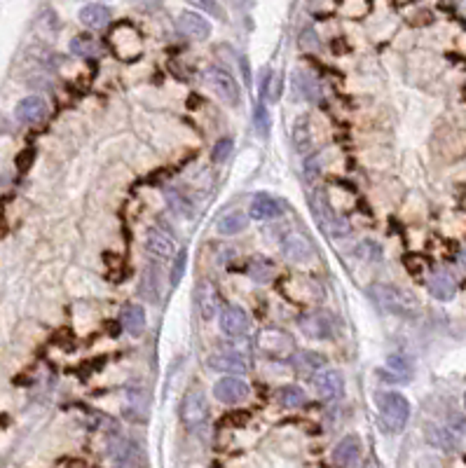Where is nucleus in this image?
<instances>
[{
	"instance_id": "f257e3e1",
	"label": "nucleus",
	"mask_w": 466,
	"mask_h": 468,
	"mask_svg": "<svg viewBox=\"0 0 466 468\" xmlns=\"http://www.w3.org/2000/svg\"><path fill=\"white\" fill-rule=\"evenodd\" d=\"M368 295H371L380 309H384L386 314H394V316L412 318L419 312L417 298L399 286H391V283H373L368 288Z\"/></svg>"
},
{
	"instance_id": "f03ea898",
	"label": "nucleus",
	"mask_w": 466,
	"mask_h": 468,
	"mask_svg": "<svg viewBox=\"0 0 466 468\" xmlns=\"http://www.w3.org/2000/svg\"><path fill=\"white\" fill-rule=\"evenodd\" d=\"M377 410L380 421H382L384 431L389 433H401L406 429L408 419H410V403H408L406 396L396 391L377 393Z\"/></svg>"
},
{
	"instance_id": "7ed1b4c3",
	"label": "nucleus",
	"mask_w": 466,
	"mask_h": 468,
	"mask_svg": "<svg viewBox=\"0 0 466 468\" xmlns=\"http://www.w3.org/2000/svg\"><path fill=\"white\" fill-rule=\"evenodd\" d=\"M300 330H303L305 338L316 340V342H326L333 340L340 333V321L333 316L331 312H310L300 316Z\"/></svg>"
},
{
	"instance_id": "20e7f679",
	"label": "nucleus",
	"mask_w": 466,
	"mask_h": 468,
	"mask_svg": "<svg viewBox=\"0 0 466 468\" xmlns=\"http://www.w3.org/2000/svg\"><path fill=\"white\" fill-rule=\"evenodd\" d=\"M204 78H207V84L211 87L213 94L218 96L225 106L235 108L242 104V89H240V84H237V80L232 78L230 71H225V68H220V66H211V68H207Z\"/></svg>"
},
{
	"instance_id": "39448f33",
	"label": "nucleus",
	"mask_w": 466,
	"mask_h": 468,
	"mask_svg": "<svg viewBox=\"0 0 466 468\" xmlns=\"http://www.w3.org/2000/svg\"><path fill=\"white\" fill-rule=\"evenodd\" d=\"M312 209H314L316 218H319V222L323 225V230L326 232H331V234H347L349 232L347 220L335 213L331 199H328L326 190H321V187H316L314 195H312Z\"/></svg>"
},
{
	"instance_id": "423d86ee",
	"label": "nucleus",
	"mask_w": 466,
	"mask_h": 468,
	"mask_svg": "<svg viewBox=\"0 0 466 468\" xmlns=\"http://www.w3.org/2000/svg\"><path fill=\"white\" fill-rule=\"evenodd\" d=\"M209 419V403L202 391L192 389L185 393L183 403H180V421L187 429H200Z\"/></svg>"
},
{
	"instance_id": "0eeeda50",
	"label": "nucleus",
	"mask_w": 466,
	"mask_h": 468,
	"mask_svg": "<svg viewBox=\"0 0 466 468\" xmlns=\"http://www.w3.org/2000/svg\"><path fill=\"white\" fill-rule=\"evenodd\" d=\"M258 351H263L270 358H291L295 351L293 338L283 330H263L258 335Z\"/></svg>"
},
{
	"instance_id": "6e6552de",
	"label": "nucleus",
	"mask_w": 466,
	"mask_h": 468,
	"mask_svg": "<svg viewBox=\"0 0 466 468\" xmlns=\"http://www.w3.org/2000/svg\"><path fill=\"white\" fill-rule=\"evenodd\" d=\"M218 323H220V330H223L227 338H232V340L246 338L248 328H251V318H248V314L237 305H225L218 314Z\"/></svg>"
},
{
	"instance_id": "1a4fd4ad",
	"label": "nucleus",
	"mask_w": 466,
	"mask_h": 468,
	"mask_svg": "<svg viewBox=\"0 0 466 468\" xmlns=\"http://www.w3.org/2000/svg\"><path fill=\"white\" fill-rule=\"evenodd\" d=\"M281 253L283 258L295 262V265H307V262L314 260V244L303 232L293 230L281 239Z\"/></svg>"
},
{
	"instance_id": "9d476101",
	"label": "nucleus",
	"mask_w": 466,
	"mask_h": 468,
	"mask_svg": "<svg viewBox=\"0 0 466 468\" xmlns=\"http://www.w3.org/2000/svg\"><path fill=\"white\" fill-rule=\"evenodd\" d=\"M145 250L155 260H169L176 253V239L167 227L152 225L145 232Z\"/></svg>"
},
{
	"instance_id": "9b49d317",
	"label": "nucleus",
	"mask_w": 466,
	"mask_h": 468,
	"mask_svg": "<svg viewBox=\"0 0 466 468\" xmlns=\"http://www.w3.org/2000/svg\"><path fill=\"white\" fill-rule=\"evenodd\" d=\"M213 396L225 405H237L248 398V384L242 379V375H230V377H220L213 384Z\"/></svg>"
},
{
	"instance_id": "f8f14e48",
	"label": "nucleus",
	"mask_w": 466,
	"mask_h": 468,
	"mask_svg": "<svg viewBox=\"0 0 466 468\" xmlns=\"http://www.w3.org/2000/svg\"><path fill=\"white\" fill-rule=\"evenodd\" d=\"M195 302H197V312H200V316L204 321H213L215 316H218V309H220V293L218 288L213 286L211 281H200L195 288Z\"/></svg>"
},
{
	"instance_id": "ddd939ff",
	"label": "nucleus",
	"mask_w": 466,
	"mask_h": 468,
	"mask_svg": "<svg viewBox=\"0 0 466 468\" xmlns=\"http://www.w3.org/2000/svg\"><path fill=\"white\" fill-rule=\"evenodd\" d=\"M209 365L215 373H227V375H246L248 373V361L246 356L232 349H220L209 356Z\"/></svg>"
},
{
	"instance_id": "4468645a",
	"label": "nucleus",
	"mask_w": 466,
	"mask_h": 468,
	"mask_svg": "<svg viewBox=\"0 0 466 468\" xmlns=\"http://www.w3.org/2000/svg\"><path fill=\"white\" fill-rule=\"evenodd\" d=\"M361 454H363L361 438L356 436V433H349V436H345L342 441L335 445V449H333V464L335 466H342V468L359 466L361 464Z\"/></svg>"
},
{
	"instance_id": "2eb2a0df",
	"label": "nucleus",
	"mask_w": 466,
	"mask_h": 468,
	"mask_svg": "<svg viewBox=\"0 0 466 468\" xmlns=\"http://www.w3.org/2000/svg\"><path fill=\"white\" fill-rule=\"evenodd\" d=\"M312 384H314V391L319 393V398H323V401H338L345 393V379L335 370H323V373L316 370L314 377H312Z\"/></svg>"
},
{
	"instance_id": "dca6fc26",
	"label": "nucleus",
	"mask_w": 466,
	"mask_h": 468,
	"mask_svg": "<svg viewBox=\"0 0 466 468\" xmlns=\"http://www.w3.org/2000/svg\"><path fill=\"white\" fill-rule=\"evenodd\" d=\"M14 115L21 124H40L49 115V106L43 96H26L16 104Z\"/></svg>"
},
{
	"instance_id": "f3484780",
	"label": "nucleus",
	"mask_w": 466,
	"mask_h": 468,
	"mask_svg": "<svg viewBox=\"0 0 466 468\" xmlns=\"http://www.w3.org/2000/svg\"><path fill=\"white\" fill-rule=\"evenodd\" d=\"M176 26L190 40H207L211 36V24L207 21V16H202L200 12H192V10L180 12L178 19H176Z\"/></svg>"
},
{
	"instance_id": "a211bd4d",
	"label": "nucleus",
	"mask_w": 466,
	"mask_h": 468,
	"mask_svg": "<svg viewBox=\"0 0 466 468\" xmlns=\"http://www.w3.org/2000/svg\"><path fill=\"white\" fill-rule=\"evenodd\" d=\"M251 218L253 220H272V218H279L283 213V207L279 199H275L272 195H265V192H260V195H255L251 199Z\"/></svg>"
},
{
	"instance_id": "6ab92c4d",
	"label": "nucleus",
	"mask_w": 466,
	"mask_h": 468,
	"mask_svg": "<svg viewBox=\"0 0 466 468\" xmlns=\"http://www.w3.org/2000/svg\"><path fill=\"white\" fill-rule=\"evenodd\" d=\"M429 293L434 295L436 300H443V302L452 300L454 293H457V281H454V277L450 272L439 270L429 277Z\"/></svg>"
},
{
	"instance_id": "aec40b11",
	"label": "nucleus",
	"mask_w": 466,
	"mask_h": 468,
	"mask_svg": "<svg viewBox=\"0 0 466 468\" xmlns=\"http://www.w3.org/2000/svg\"><path fill=\"white\" fill-rule=\"evenodd\" d=\"M424 436L426 443H431L434 447L443 449V452H457L459 449V441L454 438V433L450 429H443L439 424H426Z\"/></svg>"
},
{
	"instance_id": "412c9836",
	"label": "nucleus",
	"mask_w": 466,
	"mask_h": 468,
	"mask_svg": "<svg viewBox=\"0 0 466 468\" xmlns=\"http://www.w3.org/2000/svg\"><path fill=\"white\" fill-rule=\"evenodd\" d=\"M78 16H80V24L92 28V31H101V28H106L108 24H110V10L101 3L84 5Z\"/></svg>"
},
{
	"instance_id": "4be33fe9",
	"label": "nucleus",
	"mask_w": 466,
	"mask_h": 468,
	"mask_svg": "<svg viewBox=\"0 0 466 468\" xmlns=\"http://www.w3.org/2000/svg\"><path fill=\"white\" fill-rule=\"evenodd\" d=\"M248 227V215L244 211H227L225 215H220L215 220V232L223 234V237H235V234L244 232Z\"/></svg>"
},
{
	"instance_id": "5701e85b",
	"label": "nucleus",
	"mask_w": 466,
	"mask_h": 468,
	"mask_svg": "<svg viewBox=\"0 0 466 468\" xmlns=\"http://www.w3.org/2000/svg\"><path fill=\"white\" fill-rule=\"evenodd\" d=\"M113 461H115L117 466H141V464H145V456L136 443L122 441L115 449H113Z\"/></svg>"
},
{
	"instance_id": "b1692460",
	"label": "nucleus",
	"mask_w": 466,
	"mask_h": 468,
	"mask_svg": "<svg viewBox=\"0 0 466 468\" xmlns=\"http://www.w3.org/2000/svg\"><path fill=\"white\" fill-rule=\"evenodd\" d=\"M120 323L129 335H141L145 328V309L141 305H127L120 312Z\"/></svg>"
},
{
	"instance_id": "393cba45",
	"label": "nucleus",
	"mask_w": 466,
	"mask_h": 468,
	"mask_svg": "<svg viewBox=\"0 0 466 468\" xmlns=\"http://www.w3.org/2000/svg\"><path fill=\"white\" fill-rule=\"evenodd\" d=\"M291 363H293V368L298 370V373L314 375L316 370H321L323 365H326V358H323L321 353H314V351H298V353L293 351Z\"/></svg>"
},
{
	"instance_id": "a878e982",
	"label": "nucleus",
	"mask_w": 466,
	"mask_h": 468,
	"mask_svg": "<svg viewBox=\"0 0 466 468\" xmlns=\"http://www.w3.org/2000/svg\"><path fill=\"white\" fill-rule=\"evenodd\" d=\"M293 145L300 155H307L312 150V127H310V117H298L293 124Z\"/></svg>"
},
{
	"instance_id": "bb28decb",
	"label": "nucleus",
	"mask_w": 466,
	"mask_h": 468,
	"mask_svg": "<svg viewBox=\"0 0 466 468\" xmlns=\"http://www.w3.org/2000/svg\"><path fill=\"white\" fill-rule=\"evenodd\" d=\"M164 197H167L169 207L174 209V213H178L180 218H192V215H195V204H192V199H187V195H183L180 190L169 187V190L164 192Z\"/></svg>"
},
{
	"instance_id": "cd10ccee",
	"label": "nucleus",
	"mask_w": 466,
	"mask_h": 468,
	"mask_svg": "<svg viewBox=\"0 0 466 468\" xmlns=\"http://www.w3.org/2000/svg\"><path fill=\"white\" fill-rule=\"evenodd\" d=\"M246 272H248V277H251L255 283H270L272 277H275V265H272L267 258L255 255V258L248 262Z\"/></svg>"
},
{
	"instance_id": "c85d7f7f",
	"label": "nucleus",
	"mask_w": 466,
	"mask_h": 468,
	"mask_svg": "<svg viewBox=\"0 0 466 468\" xmlns=\"http://www.w3.org/2000/svg\"><path fill=\"white\" fill-rule=\"evenodd\" d=\"M293 84H295V91L307 101H314L316 96H319V84H316L314 75H310V73L298 71L293 75Z\"/></svg>"
},
{
	"instance_id": "c756f323",
	"label": "nucleus",
	"mask_w": 466,
	"mask_h": 468,
	"mask_svg": "<svg viewBox=\"0 0 466 468\" xmlns=\"http://www.w3.org/2000/svg\"><path fill=\"white\" fill-rule=\"evenodd\" d=\"M71 52L82 56V59H94V56H99V43H96L94 38L89 36H78L71 40Z\"/></svg>"
},
{
	"instance_id": "7c9ffc66",
	"label": "nucleus",
	"mask_w": 466,
	"mask_h": 468,
	"mask_svg": "<svg viewBox=\"0 0 466 468\" xmlns=\"http://www.w3.org/2000/svg\"><path fill=\"white\" fill-rule=\"evenodd\" d=\"M277 398H279V403L288 410H298L307 403V396L300 386H283Z\"/></svg>"
},
{
	"instance_id": "2f4dec72",
	"label": "nucleus",
	"mask_w": 466,
	"mask_h": 468,
	"mask_svg": "<svg viewBox=\"0 0 466 468\" xmlns=\"http://www.w3.org/2000/svg\"><path fill=\"white\" fill-rule=\"evenodd\" d=\"M139 293L143 295L148 302H157V298H160V286H157V274H155V270H145L143 272V277H141Z\"/></svg>"
},
{
	"instance_id": "473e14b6",
	"label": "nucleus",
	"mask_w": 466,
	"mask_h": 468,
	"mask_svg": "<svg viewBox=\"0 0 466 468\" xmlns=\"http://www.w3.org/2000/svg\"><path fill=\"white\" fill-rule=\"evenodd\" d=\"M260 94L265 96L267 101H279V96H281V78L277 75V73H267V78L263 80V91Z\"/></svg>"
},
{
	"instance_id": "72a5a7b5",
	"label": "nucleus",
	"mask_w": 466,
	"mask_h": 468,
	"mask_svg": "<svg viewBox=\"0 0 466 468\" xmlns=\"http://www.w3.org/2000/svg\"><path fill=\"white\" fill-rule=\"evenodd\" d=\"M386 365H389L391 370H394L396 375H399L401 382H408L410 379V373H412V365L408 361L406 356H399V353H394V356L386 358Z\"/></svg>"
},
{
	"instance_id": "f704fd0d",
	"label": "nucleus",
	"mask_w": 466,
	"mask_h": 468,
	"mask_svg": "<svg viewBox=\"0 0 466 468\" xmlns=\"http://www.w3.org/2000/svg\"><path fill=\"white\" fill-rule=\"evenodd\" d=\"M185 3H190L192 8H197L200 12H207V14H211V16H218V19H223V21L227 19L218 0H185Z\"/></svg>"
},
{
	"instance_id": "c9c22d12",
	"label": "nucleus",
	"mask_w": 466,
	"mask_h": 468,
	"mask_svg": "<svg viewBox=\"0 0 466 468\" xmlns=\"http://www.w3.org/2000/svg\"><path fill=\"white\" fill-rule=\"evenodd\" d=\"M253 124H255V131H258L260 136L270 134V115H267V108L263 104H258L253 108Z\"/></svg>"
},
{
	"instance_id": "e433bc0d",
	"label": "nucleus",
	"mask_w": 466,
	"mask_h": 468,
	"mask_svg": "<svg viewBox=\"0 0 466 468\" xmlns=\"http://www.w3.org/2000/svg\"><path fill=\"white\" fill-rule=\"evenodd\" d=\"M232 148H235V143H232L230 139H220L218 143L213 145V162L223 164L225 159L232 155Z\"/></svg>"
},
{
	"instance_id": "4c0bfd02",
	"label": "nucleus",
	"mask_w": 466,
	"mask_h": 468,
	"mask_svg": "<svg viewBox=\"0 0 466 468\" xmlns=\"http://www.w3.org/2000/svg\"><path fill=\"white\" fill-rule=\"evenodd\" d=\"M185 262H187V250H180V253L176 255V262H174L172 286H178V283H180V279H183V274H185Z\"/></svg>"
},
{
	"instance_id": "58836bf2",
	"label": "nucleus",
	"mask_w": 466,
	"mask_h": 468,
	"mask_svg": "<svg viewBox=\"0 0 466 468\" xmlns=\"http://www.w3.org/2000/svg\"><path fill=\"white\" fill-rule=\"evenodd\" d=\"M300 47L305 52H316L319 49V36L312 28H307V31H303V36H300Z\"/></svg>"
},
{
	"instance_id": "ea45409f",
	"label": "nucleus",
	"mask_w": 466,
	"mask_h": 468,
	"mask_svg": "<svg viewBox=\"0 0 466 468\" xmlns=\"http://www.w3.org/2000/svg\"><path fill=\"white\" fill-rule=\"evenodd\" d=\"M359 255L363 260H377L380 258V246L375 242H361L359 244Z\"/></svg>"
},
{
	"instance_id": "a19ab883",
	"label": "nucleus",
	"mask_w": 466,
	"mask_h": 468,
	"mask_svg": "<svg viewBox=\"0 0 466 468\" xmlns=\"http://www.w3.org/2000/svg\"><path fill=\"white\" fill-rule=\"evenodd\" d=\"M462 262H464V267H466V248L462 250Z\"/></svg>"
},
{
	"instance_id": "79ce46f5",
	"label": "nucleus",
	"mask_w": 466,
	"mask_h": 468,
	"mask_svg": "<svg viewBox=\"0 0 466 468\" xmlns=\"http://www.w3.org/2000/svg\"><path fill=\"white\" fill-rule=\"evenodd\" d=\"M464 408H466V393H464Z\"/></svg>"
}]
</instances>
